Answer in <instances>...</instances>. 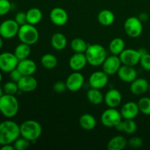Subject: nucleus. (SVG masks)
<instances>
[{
  "instance_id": "obj_1",
  "label": "nucleus",
  "mask_w": 150,
  "mask_h": 150,
  "mask_svg": "<svg viewBox=\"0 0 150 150\" xmlns=\"http://www.w3.org/2000/svg\"><path fill=\"white\" fill-rule=\"evenodd\" d=\"M21 136L20 125L12 120L0 122V145L13 144Z\"/></svg>"
},
{
  "instance_id": "obj_2",
  "label": "nucleus",
  "mask_w": 150,
  "mask_h": 150,
  "mask_svg": "<svg viewBox=\"0 0 150 150\" xmlns=\"http://www.w3.org/2000/svg\"><path fill=\"white\" fill-rule=\"evenodd\" d=\"M19 103L16 95L4 94L0 98V113L4 117L10 119L18 114Z\"/></svg>"
},
{
  "instance_id": "obj_3",
  "label": "nucleus",
  "mask_w": 150,
  "mask_h": 150,
  "mask_svg": "<svg viewBox=\"0 0 150 150\" xmlns=\"http://www.w3.org/2000/svg\"><path fill=\"white\" fill-rule=\"evenodd\" d=\"M84 54L87 59L88 64L93 67L102 65L107 57L106 50L100 44L89 45Z\"/></svg>"
},
{
  "instance_id": "obj_4",
  "label": "nucleus",
  "mask_w": 150,
  "mask_h": 150,
  "mask_svg": "<svg viewBox=\"0 0 150 150\" xmlns=\"http://www.w3.org/2000/svg\"><path fill=\"white\" fill-rule=\"evenodd\" d=\"M42 132V126L35 120H26L20 125L21 136L25 138L30 142H35L39 139Z\"/></svg>"
},
{
  "instance_id": "obj_5",
  "label": "nucleus",
  "mask_w": 150,
  "mask_h": 150,
  "mask_svg": "<svg viewBox=\"0 0 150 150\" xmlns=\"http://www.w3.org/2000/svg\"><path fill=\"white\" fill-rule=\"evenodd\" d=\"M18 38L21 42H23L27 45H32L36 43L39 40V32L35 25L26 23L20 26Z\"/></svg>"
},
{
  "instance_id": "obj_6",
  "label": "nucleus",
  "mask_w": 150,
  "mask_h": 150,
  "mask_svg": "<svg viewBox=\"0 0 150 150\" xmlns=\"http://www.w3.org/2000/svg\"><path fill=\"white\" fill-rule=\"evenodd\" d=\"M124 29L126 35L130 38H139L143 32V24L139 18L131 16L125 21Z\"/></svg>"
},
{
  "instance_id": "obj_7",
  "label": "nucleus",
  "mask_w": 150,
  "mask_h": 150,
  "mask_svg": "<svg viewBox=\"0 0 150 150\" xmlns=\"http://www.w3.org/2000/svg\"><path fill=\"white\" fill-rule=\"evenodd\" d=\"M122 120L120 111L116 108H108L101 114V123L106 127H115L119 122Z\"/></svg>"
},
{
  "instance_id": "obj_8",
  "label": "nucleus",
  "mask_w": 150,
  "mask_h": 150,
  "mask_svg": "<svg viewBox=\"0 0 150 150\" xmlns=\"http://www.w3.org/2000/svg\"><path fill=\"white\" fill-rule=\"evenodd\" d=\"M20 26L15 19H7L0 23V36L3 39H12L17 36Z\"/></svg>"
},
{
  "instance_id": "obj_9",
  "label": "nucleus",
  "mask_w": 150,
  "mask_h": 150,
  "mask_svg": "<svg viewBox=\"0 0 150 150\" xmlns=\"http://www.w3.org/2000/svg\"><path fill=\"white\" fill-rule=\"evenodd\" d=\"M18 59L14 53L3 52L0 54V70L4 73H10L17 68Z\"/></svg>"
},
{
  "instance_id": "obj_10",
  "label": "nucleus",
  "mask_w": 150,
  "mask_h": 150,
  "mask_svg": "<svg viewBox=\"0 0 150 150\" xmlns=\"http://www.w3.org/2000/svg\"><path fill=\"white\" fill-rule=\"evenodd\" d=\"M120 60L122 64L129 66H136L140 62L141 55L139 50L133 49V48H127L125 49L121 54L119 55Z\"/></svg>"
},
{
  "instance_id": "obj_11",
  "label": "nucleus",
  "mask_w": 150,
  "mask_h": 150,
  "mask_svg": "<svg viewBox=\"0 0 150 150\" xmlns=\"http://www.w3.org/2000/svg\"><path fill=\"white\" fill-rule=\"evenodd\" d=\"M84 77L79 71H74L70 74L66 79L67 89L70 92H78L84 84Z\"/></svg>"
},
{
  "instance_id": "obj_12",
  "label": "nucleus",
  "mask_w": 150,
  "mask_h": 150,
  "mask_svg": "<svg viewBox=\"0 0 150 150\" xmlns=\"http://www.w3.org/2000/svg\"><path fill=\"white\" fill-rule=\"evenodd\" d=\"M122 64L120 57L112 54L109 57H107L104 62L103 63V71L105 72L108 76H114L117 73Z\"/></svg>"
},
{
  "instance_id": "obj_13",
  "label": "nucleus",
  "mask_w": 150,
  "mask_h": 150,
  "mask_svg": "<svg viewBox=\"0 0 150 150\" xmlns=\"http://www.w3.org/2000/svg\"><path fill=\"white\" fill-rule=\"evenodd\" d=\"M108 75L104 71H95L89 78V85L90 88L101 89L108 83Z\"/></svg>"
},
{
  "instance_id": "obj_14",
  "label": "nucleus",
  "mask_w": 150,
  "mask_h": 150,
  "mask_svg": "<svg viewBox=\"0 0 150 150\" xmlns=\"http://www.w3.org/2000/svg\"><path fill=\"white\" fill-rule=\"evenodd\" d=\"M49 18L51 21L58 26H64L68 21V14L62 7H57L53 8L50 12Z\"/></svg>"
},
{
  "instance_id": "obj_15",
  "label": "nucleus",
  "mask_w": 150,
  "mask_h": 150,
  "mask_svg": "<svg viewBox=\"0 0 150 150\" xmlns=\"http://www.w3.org/2000/svg\"><path fill=\"white\" fill-rule=\"evenodd\" d=\"M139 108L138 103L129 101L125 103L120 110V113L124 120H134L139 115Z\"/></svg>"
},
{
  "instance_id": "obj_16",
  "label": "nucleus",
  "mask_w": 150,
  "mask_h": 150,
  "mask_svg": "<svg viewBox=\"0 0 150 150\" xmlns=\"http://www.w3.org/2000/svg\"><path fill=\"white\" fill-rule=\"evenodd\" d=\"M17 83L22 92H32L38 87V81L33 76H23Z\"/></svg>"
},
{
  "instance_id": "obj_17",
  "label": "nucleus",
  "mask_w": 150,
  "mask_h": 150,
  "mask_svg": "<svg viewBox=\"0 0 150 150\" xmlns=\"http://www.w3.org/2000/svg\"><path fill=\"white\" fill-rule=\"evenodd\" d=\"M117 75L122 81L125 83H131L137 78V71L133 66L122 64L119 69Z\"/></svg>"
},
{
  "instance_id": "obj_18",
  "label": "nucleus",
  "mask_w": 150,
  "mask_h": 150,
  "mask_svg": "<svg viewBox=\"0 0 150 150\" xmlns=\"http://www.w3.org/2000/svg\"><path fill=\"white\" fill-rule=\"evenodd\" d=\"M122 97L118 89H111L105 93L104 100L108 108H117L121 104Z\"/></svg>"
},
{
  "instance_id": "obj_19",
  "label": "nucleus",
  "mask_w": 150,
  "mask_h": 150,
  "mask_svg": "<svg viewBox=\"0 0 150 150\" xmlns=\"http://www.w3.org/2000/svg\"><path fill=\"white\" fill-rule=\"evenodd\" d=\"M87 63V59L84 53H75L69 60V65L73 71L83 70Z\"/></svg>"
},
{
  "instance_id": "obj_20",
  "label": "nucleus",
  "mask_w": 150,
  "mask_h": 150,
  "mask_svg": "<svg viewBox=\"0 0 150 150\" xmlns=\"http://www.w3.org/2000/svg\"><path fill=\"white\" fill-rule=\"evenodd\" d=\"M17 69L23 76H33L37 70V64L30 59L19 60Z\"/></svg>"
},
{
  "instance_id": "obj_21",
  "label": "nucleus",
  "mask_w": 150,
  "mask_h": 150,
  "mask_svg": "<svg viewBox=\"0 0 150 150\" xmlns=\"http://www.w3.org/2000/svg\"><path fill=\"white\" fill-rule=\"evenodd\" d=\"M149 82L144 78H136L130 83V92L135 95H142L148 91Z\"/></svg>"
},
{
  "instance_id": "obj_22",
  "label": "nucleus",
  "mask_w": 150,
  "mask_h": 150,
  "mask_svg": "<svg viewBox=\"0 0 150 150\" xmlns=\"http://www.w3.org/2000/svg\"><path fill=\"white\" fill-rule=\"evenodd\" d=\"M128 145V141L125 137L121 135L115 136L111 138L107 144L108 150H122Z\"/></svg>"
},
{
  "instance_id": "obj_23",
  "label": "nucleus",
  "mask_w": 150,
  "mask_h": 150,
  "mask_svg": "<svg viewBox=\"0 0 150 150\" xmlns=\"http://www.w3.org/2000/svg\"><path fill=\"white\" fill-rule=\"evenodd\" d=\"M51 46L57 51H62L67 46V40L61 32H56L51 38Z\"/></svg>"
},
{
  "instance_id": "obj_24",
  "label": "nucleus",
  "mask_w": 150,
  "mask_h": 150,
  "mask_svg": "<svg viewBox=\"0 0 150 150\" xmlns=\"http://www.w3.org/2000/svg\"><path fill=\"white\" fill-rule=\"evenodd\" d=\"M79 122L81 128L86 130H93L97 125L96 119L91 114H82L79 118Z\"/></svg>"
},
{
  "instance_id": "obj_25",
  "label": "nucleus",
  "mask_w": 150,
  "mask_h": 150,
  "mask_svg": "<svg viewBox=\"0 0 150 150\" xmlns=\"http://www.w3.org/2000/svg\"><path fill=\"white\" fill-rule=\"evenodd\" d=\"M98 21L101 25L104 26H111L115 21L114 13L108 9L102 10L98 15Z\"/></svg>"
},
{
  "instance_id": "obj_26",
  "label": "nucleus",
  "mask_w": 150,
  "mask_h": 150,
  "mask_svg": "<svg viewBox=\"0 0 150 150\" xmlns=\"http://www.w3.org/2000/svg\"><path fill=\"white\" fill-rule=\"evenodd\" d=\"M86 98L89 103L95 105H98L103 103L104 100V96L100 89L90 88L86 92Z\"/></svg>"
},
{
  "instance_id": "obj_27",
  "label": "nucleus",
  "mask_w": 150,
  "mask_h": 150,
  "mask_svg": "<svg viewBox=\"0 0 150 150\" xmlns=\"http://www.w3.org/2000/svg\"><path fill=\"white\" fill-rule=\"evenodd\" d=\"M27 23L32 25H36L41 21L42 18V13L38 7H32L26 12Z\"/></svg>"
},
{
  "instance_id": "obj_28",
  "label": "nucleus",
  "mask_w": 150,
  "mask_h": 150,
  "mask_svg": "<svg viewBox=\"0 0 150 150\" xmlns=\"http://www.w3.org/2000/svg\"><path fill=\"white\" fill-rule=\"evenodd\" d=\"M108 48L111 54L119 56L125 49V43L122 38H115L110 42Z\"/></svg>"
},
{
  "instance_id": "obj_29",
  "label": "nucleus",
  "mask_w": 150,
  "mask_h": 150,
  "mask_svg": "<svg viewBox=\"0 0 150 150\" xmlns=\"http://www.w3.org/2000/svg\"><path fill=\"white\" fill-rule=\"evenodd\" d=\"M31 54L30 45H27L23 42H21L20 44L16 47L14 50V54L16 56L18 60L24 59L29 58Z\"/></svg>"
},
{
  "instance_id": "obj_30",
  "label": "nucleus",
  "mask_w": 150,
  "mask_h": 150,
  "mask_svg": "<svg viewBox=\"0 0 150 150\" xmlns=\"http://www.w3.org/2000/svg\"><path fill=\"white\" fill-rule=\"evenodd\" d=\"M41 64L42 67L48 70H52L57 67L58 64L57 58L52 54H45L41 57Z\"/></svg>"
},
{
  "instance_id": "obj_31",
  "label": "nucleus",
  "mask_w": 150,
  "mask_h": 150,
  "mask_svg": "<svg viewBox=\"0 0 150 150\" xmlns=\"http://www.w3.org/2000/svg\"><path fill=\"white\" fill-rule=\"evenodd\" d=\"M88 45L84 40L79 38H74L70 42V47L75 53H85Z\"/></svg>"
},
{
  "instance_id": "obj_32",
  "label": "nucleus",
  "mask_w": 150,
  "mask_h": 150,
  "mask_svg": "<svg viewBox=\"0 0 150 150\" xmlns=\"http://www.w3.org/2000/svg\"><path fill=\"white\" fill-rule=\"evenodd\" d=\"M139 111L144 115H150V98L144 97L138 102Z\"/></svg>"
},
{
  "instance_id": "obj_33",
  "label": "nucleus",
  "mask_w": 150,
  "mask_h": 150,
  "mask_svg": "<svg viewBox=\"0 0 150 150\" xmlns=\"http://www.w3.org/2000/svg\"><path fill=\"white\" fill-rule=\"evenodd\" d=\"M3 91H4V94L7 95H16L19 92L18 86L16 82L10 81H7L2 86Z\"/></svg>"
},
{
  "instance_id": "obj_34",
  "label": "nucleus",
  "mask_w": 150,
  "mask_h": 150,
  "mask_svg": "<svg viewBox=\"0 0 150 150\" xmlns=\"http://www.w3.org/2000/svg\"><path fill=\"white\" fill-rule=\"evenodd\" d=\"M124 129L123 131L128 135H132L137 130V125L133 120H125L123 121Z\"/></svg>"
},
{
  "instance_id": "obj_35",
  "label": "nucleus",
  "mask_w": 150,
  "mask_h": 150,
  "mask_svg": "<svg viewBox=\"0 0 150 150\" xmlns=\"http://www.w3.org/2000/svg\"><path fill=\"white\" fill-rule=\"evenodd\" d=\"M13 146L15 150H25L29 148L30 142L23 137H19L13 142Z\"/></svg>"
},
{
  "instance_id": "obj_36",
  "label": "nucleus",
  "mask_w": 150,
  "mask_h": 150,
  "mask_svg": "<svg viewBox=\"0 0 150 150\" xmlns=\"http://www.w3.org/2000/svg\"><path fill=\"white\" fill-rule=\"evenodd\" d=\"M12 4L9 0H0V16H4L10 11Z\"/></svg>"
},
{
  "instance_id": "obj_37",
  "label": "nucleus",
  "mask_w": 150,
  "mask_h": 150,
  "mask_svg": "<svg viewBox=\"0 0 150 150\" xmlns=\"http://www.w3.org/2000/svg\"><path fill=\"white\" fill-rule=\"evenodd\" d=\"M144 144L143 139L139 136H133L130 138L128 141V146L133 149H139L142 147Z\"/></svg>"
},
{
  "instance_id": "obj_38",
  "label": "nucleus",
  "mask_w": 150,
  "mask_h": 150,
  "mask_svg": "<svg viewBox=\"0 0 150 150\" xmlns=\"http://www.w3.org/2000/svg\"><path fill=\"white\" fill-rule=\"evenodd\" d=\"M139 63L144 70L146 71H150V54L146 53L142 55Z\"/></svg>"
},
{
  "instance_id": "obj_39",
  "label": "nucleus",
  "mask_w": 150,
  "mask_h": 150,
  "mask_svg": "<svg viewBox=\"0 0 150 150\" xmlns=\"http://www.w3.org/2000/svg\"><path fill=\"white\" fill-rule=\"evenodd\" d=\"M15 21L18 23L19 26H22L23 24L27 23V18H26V13L23 12H18L15 16Z\"/></svg>"
},
{
  "instance_id": "obj_40",
  "label": "nucleus",
  "mask_w": 150,
  "mask_h": 150,
  "mask_svg": "<svg viewBox=\"0 0 150 150\" xmlns=\"http://www.w3.org/2000/svg\"><path fill=\"white\" fill-rule=\"evenodd\" d=\"M53 89H54V92L59 94L63 93L66 89H67L65 82L61 81L56 82L53 86Z\"/></svg>"
},
{
  "instance_id": "obj_41",
  "label": "nucleus",
  "mask_w": 150,
  "mask_h": 150,
  "mask_svg": "<svg viewBox=\"0 0 150 150\" xmlns=\"http://www.w3.org/2000/svg\"><path fill=\"white\" fill-rule=\"evenodd\" d=\"M9 73H10V80L13 81L14 82H16V83H18V81L20 80V79L22 78V76H23V75L21 74V73L17 68L14 69V70H12V71L10 72Z\"/></svg>"
},
{
  "instance_id": "obj_42",
  "label": "nucleus",
  "mask_w": 150,
  "mask_h": 150,
  "mask_svg": "<svg viewBox=\"0 0 150 150\" xmlns=\"http://www.w3.org/2000/svg\"><path fill=\"white\" fill-rule=\"evenodd\" d=\"M138 18H139L140 19L141 21L143 23V22L147 21V20L149 19V15L146 13H142L139 14V17Z\"/></svg>"
},
{
  "instance_id": "obj_43",
  "label": "nucleus",
  "mask_w": 150,
  "mask_h": 150,
  "mask_svg": "<svg viewBox=\"0 0 150 150\" xmlns=\"http://www.w3.org/2000/svg\"><path fill=\"white\" fill-rule=\"evenodd\" d=\"M1 150H15L13 144H4L1 145Z\"/></svg>"
},
{
  "instance_id": "obj_44",
  "label": "nucleus",
  "mask_w": 150,
  "mask_h": 150,
  "mask_svg": "<svg viewBox=\"0 0 150 150\" xmlns=\"http://www.w3.org/2000/svg\"><path fill=\"white\" fill-rule=\"evenodd\" d=\"M115 128L116 130H118V131H123V129H124V125H123L122 120L115 126Z\"/></svg>"
},
{
  "instance_id": "obj_45",
  "label": "nucleus",
  "mask_w": 150,
  "mask_h": 150,
  "mask_svg": "<svg viewBox=\"0 0 150 150\" xmlns=\"http://www.w3.org/2000/svg\"><path fill=\"white\" fill-rule=\"evenodd\" d=\"M139 52H140L141 55H142V56L147 53V51H146V50L145 49V48H139Z\"/></svg>"
},
{
  "instance_id": "obj_46",
  "label": "nucleus",
  "mask_w": 150,
  "mask_h": 150,
  "mask_svg": "<svg viewBox=\"0 0 150 150\" xmlns=\"http://www.w3.org/2000/svg\"><path fill=\"white\" fill-rule=\"evenodd\" d=\"M3 45H4V42H3V38L0 36V50L2 48Z\"/></svg>"
},
{
  "instance_id": "obj_47",
  "label": "nucleus",
  "mask_w": 150,
  "mask_h": 150,
  "mask_svg": "<svg viewBox=\"0 0 150 150\" xmlns=\"http://www.w3.org/2000/svg\"><path fill=\"white\" fill-rule=\"evenodd\" d=\"M4 91H3V89L2 87H1V86H0V98H1V96H2L3 95H4Z\"/></svg>"
},
{
  "instance_id": "obj_48",
  "label": "nucleus",
  "mask_w": 150,
  "mask_h": 150,
  "mask_svg": "<svg viewBox=\"0 0 150 150\" xmlns=\"http://www.w3.org/2000/svg\"><path fill=\"white\" fill-rule=\"evenodd\" d=\"M1 81H2V74H1V70H0V83H1Z\"/></svg>"
},
{
  "instance_id": "obj_49",
  "label": "nucleus",
  "mask_w": 150,
  "mask_h": 150,
  "mask_svg": "<svg viewBox=\"0 0 150 150\" xmlns=\"http://www.w3.org/2000/svg\"><path fill=\"white\" fill-rule=\"evenodd\" d=\"M148 91L150 92V83H149V87H148Z\"/></svg>"
},
{
  "instance_id": "obj_50",
  "label": "nucleus",
  "mask_w": 150,
  "mask_h": 150,
  "mask_svg": "<svg viewBox=\"0 0 150 150\" xmlns=\"http://www.w3.org/2000/svg\"></svg>"
}]
</instances>
